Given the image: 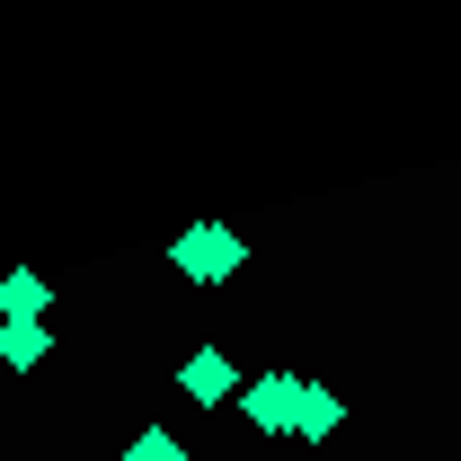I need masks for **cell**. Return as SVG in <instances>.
Wrapping results in <instances>:
<instances>
[{
	"label": "cell",
	"instance_id": "6da1fadb",
	"mask_svg": "<svg viewBox=\"0 0 461 461\" xmlns=\"http://www.w3.org/2000/svg\"><path fill=\"white\" fill-rule=\"evenodd\" d=\"M169 258H177L186 285H230V276H240V230L230 222H195V230L169 240Z\"/></svg>",
	"mask_w": 461,
	"mask_h": 461
},
{
	"label": "cell",
	"instance_id": "7a4b0ae2",
	"mask_svg": "<svg viewBox=\"0 0 461 461\" xmlns=\"http://www.w3.org/2000/svg\"><path fill=\"white\" fill-rule=\"evenodd\" d=\"M302 391H311L302 373H258L240 408H249V426H258V435H293V426H302Z\"/></svg>",
	"mask_w": 461,
	"mask_h": 461
},
{
	"label": "cell",
	"instance_id": "3957f363",
	"mask_svg": "<svg viewBox=\"0 0 461 461\" xmlns=\"http://www.w3.org/2000/svg\"><path fill=\"white\" fill-rule=\"evenodd\" d=\"M177 391H186V400H204V408H222V400H230V355H222V346H195V355L177 364Z\"/></svg>",
	"mask_w": 461,
	"mask_h": 461
},
{
	"label": "cell",
	"instance_id": "277c9868",
	"mask_svg": "<svg viewBox=\"0 0 461 461\" xmlns=\"http://www.w3.org/2000/svg\"><path fill=\"white\" fill-rule=\"evenodd\" d=\"M45 355H54V329L45 320H0V364L9 373H36Z\"/></svg>",
	"mask_w": 461,
	"mask_h": 461
},
{
	"label": "cell",
	"instance_id": "5b68a950",
	"mask_svg": "<svg viewBox=\"0 0 461 461\" xmlns=\"http://www.w3.org/2000/svg\"><path fill=\"white\" fill-rule=\"evenodd\" d=\"M338 417H346V400L311 382V391H302V426H293V435H311V444H320V435H338Z\"/></svg>",
	"mask_w": 461,
	"mask_h": 461
},
{
	"label": "cell",
	"instance_id": "8992f818",
	"mask_svg": "<svg viewBox=\"0 0 461 461\" xmlns=\"http://www.w3.org/2000/svg\"><path fill=\"white\" fill-rule=\"evenodd\" d=\"M0 320H45V276H9L0 285Z\"/></svg>",
	"mask_w": 461,
	"mask_h": 461
},
{
	"label": "cell",
	"instance_id": "52a82bcc",
	"mask_svg": "<svg viewBox=\"0 0 461 461\" xmlns=\"http://www.w3.org/2000/svg\"><path fill=\"white\" fill-rule=\"evenodd\" d=\"M124 461H186V444H177L169 426H142V435L124 444Z\"/></svg>",
	"mask_w": 461,
	"mask_h": 461
}]
</instances>
